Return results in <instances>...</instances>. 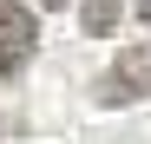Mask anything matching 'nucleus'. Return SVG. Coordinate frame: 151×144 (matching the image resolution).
Returning a JSON list of instances; mask_svg holds the SVG:
<instances>
[{"label": "nucleus", "instance_id": "39448f33", "mask_svg": "<svg viewBox=\"0 0 151 144\" xmlns=\"http://www.w3.org/2000/svg\"><path fill=\"white\" fill-rule=\"evenodd\" d=\"M40 7H66V0H40Z\"/></svg>", "mask_w": 151, "mask_h": 144}, {"label": "nucleus", "instance_id": "20e7f679", "mask_svg": "<svg viewBox=\"0 0 151 144\" xmlns=\"http://www.w3.org/2000/svg\"><path fill=\"white\" fill-rule=\"evenodd\" d=\"M138 20H151V0H138Z\"/></svg>", "mask_w": 151, "mask_h": 144}, {"label": "nucleus", "instance_id": "7ed1b4c3", "mask_svg": "<svg viewBox=\"0 0 151 144\" xmlns=\"http://www.w3.org/2000/svg\"><path fill=\"white\" fill-rule=\"evenodd\" d=\"M118 13H125V0H86V7H79V26H86L92 39H105V33L118 26Z\"/></svg>", "mask_w": 151, "mask_h": 144}, {"label": "nucleus", "instance_id": "f257e3e1", "mask_svg": "<svg viewBox=\"0 0 151 144\" xmlns=\"http://www.w3.org/2000/svg\"><path fill=\"white\" fill-rule=\"evenodd\" d=\"M92 98L99 105H138V98H151V39H132L105 72H99Z\"/></svg>", "mask_w": 151, "mask_h": 144}, {"label": "nucleus", "instance_id": "f03ea898", "mask_svg": "<svg viewBox=\"0 0 151 144\" xmlns=\"http://www.w3.org/2000/svg\"><path fill=\"white\" fill-rule=\"evenodd\" d=\"M40 53V20L20 0H0V79H20Z\"/></svg>", "mask_w": 151, "mask_h": 144}]
</instances>
